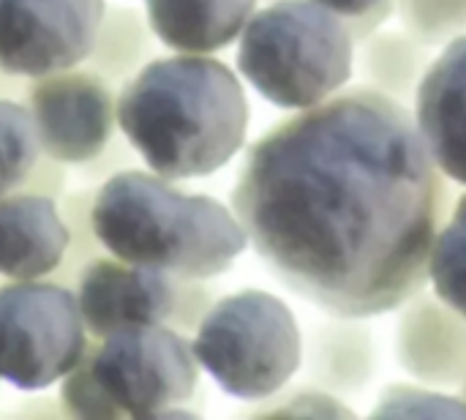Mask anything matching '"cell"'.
Here are the masks:
<instances>
[{
    "mask_svg": "<svg viewBox=\"0 0 466 420\" xmlns=\"http://www.w3.org/2000/svg\"><path fill=\"white\" fill-rule=\"evenodd\" d=\"M90 221L106 254L202 282L227 273L248 246L232 208L150 169L106 178L93 194Z\"/></svg>",
    "mask_w": 466,
    "mask_h": 420,
    "instance_id": "3957f363",
    "label": "cell"
},
{
    "mask_svg": "<svg viewBox=\"0 0 466 420\" xmlns=\"http://www.w3.org/2000/svg\"><path fill=\"white\" fill-rule=\"evenodd\" d=\"M191 347L199 369L240 402L279 394L303 364V333L292 309L265 290H238L213 301Z\"/></svg>",
    "mask_w": 466,
    "mask_h": 420,
    "instance_id": "5b68a950",
    "label": "cell"
},
{
    "mask_svg": "<svg viewBox=\"0 0 466 420\" xmlns=\"http://www.w3.org/2000/svg\"><path fill=\"white\" fill-rule=\"evenodd\" d=\"M117 128L150 172L208 178L227 167L248 131L240 77L210 55L147 60L115 98Z\"/></svg>",
    "mask_w": 466,
    "mask_h": 420,
    "instance_id": "7a4b0ae2",
    "label": "cell"
},
{
    "mask_svg": "<svg viewBox=\"0 0 466 420\" xmlns=\"http://www.w3.org/2000/svg\"><path fill=\"white\" fill-rule=\"evenodd\" d=\"M265 3H273V0H265Z\"/></svg>",
    "mask_w": 466,
    "mask_h": 420,
    "instance_id": "484cf974",
    "label": "cell"
},
{
    "mask_svg": "<svg viewBox=\"0 0 466 420\" xmlns=\"http://www.w3.org/2000/svg\"><path fill=\"white\" fill-rule=\"evenodd\" d=\"M153 30L147 16L142 19L134 8H106L96 46L85 60V68L104 79L128 74L145 55H153Z\"/></svg>",
    "mask_w": 466,
    "mask_h": 420,
    "instance_id": "e0dca14e",
    "label": "cell"
},
{
    "mask_svg": "<svg viewBox=\"0 0 466 420\" xmlns=\"http://www.w3.org/2000/svg\"><path fill=\"white\" fill-rule=\"evenodd\" d=\"M393 347L399 366L415 383L431 388L466 383V317L437 292L420 290L401 303Z\"/></svg>",
    "mask_w": 466,
    "mask_h": 420,
    "instance_id": "8fae6325",
    "label": "cell"
},
{
    "mask_svg": "<svg viewBox=\"0 0 466 420\" xmlns=\"http://www.w3.org/2000/svg\"><path fill=\"white\" fill-rule=\"evenodd\" d=\"M90 344L76 295L66 284L30 279L0 287V380L19 391L60 383Z\"/></svg>",
    "mask_w": 466,
    "mask_h": 420,
    "instance_id": "8992f818",
    "label": "cell"
},
{
    "mask_svg": "<svg viewBox=\"0 0 466 420\" xmlns=\"http://www.w3.org/2000/svg\"><path fill=\"white\" fill-rule=\"evenodd\" d=\"M115 93L90 68H66L35 77L27 85L41 150L57 164H90L109 145L117 128Z\"/></svg>",
    "mask_w": 466,
    "mask_h": 420,
    "instance_id": "30bf717a",
    "label": "cell"
},
{
    "mask_svg": "<svg viewBox=\"0 0 466 420\" xmlns=\"http://www.w3.org/2000/svg\"><path fill=\"white\" fill-rule=\"evenodd\" d=\"M371 418H466V399L431 385H388Z\"/></svg>",
    "mask_w": 466,
    "mask_h": 420,
    "instance_id": "44dd1931",
    "label": "cell"
},
{
    "mask_svg": "<svg viewBox=\"0 0 466 420\" xmlns=\"http://www.w3.org/2000/svg\"><path fill=\"white\" fill-rule=\"evenodd\" d=\"M358 74L363 85L396 98L415 101V93L431 66V46L418 41L412 33L380 27L369 38L355 44Z\"/></svg>",
    "mask_w": 466,
    "mask_h": 420,
    "instance_id": "2e32d148",
    "label": "cell"
},
{
    "mask_svg": "<svg viewBox=\"0 0 466 420\" xmlns=\"http://www.w3.org/2000/svg\"><path fill=\"white\" fill-rule=\"evenodd\" d=\"M93 347L96 344L90 342L82 361L60 380L63 410L74 418H123V413L115 407V402L106 396V391L101 388V383L93 374Z\"/></svg>",
    "mask_w": 466,
    "mask_h": 420,
    "instance_id": "603a6c76",
    "label": "cell"
},
{
    "mask_svg": "<svg viewBox=\"0 0 466 420\" xmlns=\"http://www.w3.org/2000/svg\"><path fill=\"white\" fill-rule=\"evenodd\" d=\"M229 208L287 290L369 320L426 290L451 189L415 112L355 85L251 142Z\"/></svg>",
    "mask_w": 466,
    "mask_h": 420,
    "instance_id": "6da1fadb",
    "label": "cell"
},
{
    "mask_svg": "<svg viewBox=\"0 0 466 420\" xmlns=\"http://www.w3.org/2000/svg\"><path fill=\"white\" fill-rule=\"evenodd\" d=\"M74 295L87 336L96 342L126 325H167L194 336L213 306V292L202 279L131 265L112 254L79 268Z\"/></svg>",
    "mask_w": 466,
    "mask_h": 420,
    "instance_id": "52a82bcc",
    "label": "cell"
},
{
    "mask_svg": "<svg viewBox=\"0 0 466 420\" xmlns=\"http://www.w3.org/2000/svg\"><path fill=\"white\" fill-rule=\"evenodd\" d=\"M238 71L270 104L309 109L350 85L355 38L341 16L314 0H273L246 22Z\"/></svg>",
    "mask_w": 466,
    "mask_h": 420,
    "instance_id": "277c9868",
    "label": "cell"
},
{
    "mask_svg": "<svg viewBox=\"0 0 466 420\" xmlns=\"http://www.w3.org/2000/svg\"><path fill=\"white\" fill-rule=\"evenodd\" d=\"M431 290L466 317V194L451 208L429 257Z\"/></svg>",
    "mask_w": 466,
    "mask_h": 420,
    "instance_id": "d6986e66",
    "label": "cell"
},
{
    "mask_svg": "<svg viewBox=\"0 0 466 420\" xmlns=\"http://www.w3.org/2000/svg\"><path fill=\"white\" fill-rule=\"evenodd\" d=\"M68 246L71 230L55 197L38 191L0 197V276L46 279L66 262Z\"/></svg>",
    "mask_w": 466,
    "mask_h": 420,
    "instance_id": "4fadbf2b",
    "label": "cell"
},
{
    "mask_svg": "<svg viewBox=\"0 0 466 420\" xmlns=\"http://www.w3.org/2000/svg\"><path fill=\"white\" fill-rule=\"evenodd\" d=\"M104 14V0H0V71L35 79L82 66Z\"/></svg>",
    "mask_w": 466,
    "mask_h": 420,
    "instance_id": "9c48e42d",
    "label": "cell"
},
{
    "mask_svg": "<svg viewBox=\"0 0 466 420\" xmlns=\"http://www.w3.org/2000/svg\"><path fill=\"white\" fill-rule=\"evenodd\" d=\"M303 377L336 396H355L369 388L377 372L374 333L360 317H336L311 328L303 342Z\"/></svg>",
    "mask_w": 466,
    "mask_h": 420,
    "instance_id": "5bb4252c",
    "label": "cell"
},
{
    "mask_svg": "<svg viewBox=\"0 0 466 420\" xmlns=\"http://www.w3.org/2000/svg\"><path fill=\"white\" fill-rule=\"evenodd\" d=\"M44 159L38 128L27 104L0 96V197L22 191Z\"/></svg>",
    "mask_w": 466,
    "mask_h": 420,
    "instance_id": "ac0fdd59",
    "label": "cell"
},
{
    "mask_svg": "<svg viewBox=\"0 0 466 420\" xmlns=\"http://www.w3.org/2000/svg\"><path fill=\"white\" fill-rule=\"evenodd\" d=\"M412 112L442 175L466 186V36L431 60Z\"/></svg>",
    "mask_w": 466,
    "mask_h": 420,
    "instance_id": "7c38bea8",
    "label": "cell"
},
{
    "mask_svg": "<svg viewBox=\"0 0 466 420\" xmlns=\"http://www.w3.org/2000/svg\"><path fill=\"white\" fill-rule=\"evenodd\" d=\"M344 19L355 44L385 27V22L396 14V0H314Z\"/></svg>",
    "mask_w": 466,
    "mask_h": 420,
    "instance_id": "cb8c5ba5",
    "label": "cell"
},
{
    "mask_svg": "<svg viewBox=\"0 0 466 420\" xmlns=\"http://www.w3.org/2000/svg\"><path fill=\"white\" fill-rule=\"evenodd\" d=\"M464 399H466V383H464Z\"/></svg>",
    "mask_w": 466,
    "mask_h": 420,
    "instance_id": "d4e9b609",
    "label": "cell"
},
{
    "mask_svg": "<svg viewBox=\"0 0 466 420\" xmlns=\"http://www.w3.org/2000/svg\"><path fill=\"white\" fill-rule=\"evenodd\" d=\"M251 418H352V410L341 402V396L317 388L311 383L295 385L292 391H279L259 402V407L248 410Z\"/></svg>",
    "mask_w": 466,
    "mask_h": 420,
    "instance_id": "7402d4cb",
    "label": "cell"
},
{
    "mask_svg": "<svg viewBox=\"0 0 466 420\" xmlns=\"http://www.w3.org/2000/svg\"><path fill=\"white\" fill-rule=\"evenodd\" d=\"M396 16L431 49L466 36V0H396Z\"/></svg>",
    "mask_w": 466,
    "mask_h": 420,
    "instance_id": "ffe728a7",
    "label": "cell"
},
{
    "mask_svg": "<svg viewBox=\"0 0 466 420\" xmlns=\"http://www.w3.org/2000/svg\"><path fill=\"white\" fill-rule=\"evenodd\" d=\"M259 0H145L153 36L172 52L213 55L240 38Z\"/></svg>",
    "mask_w": 466,
    "mask_h": 420,
    "instance_id": "9a60e30c",
    "label": "cell"
},
{
    "mask_svg": "<svg viewBox=\"0 0 466 420\" xmlns=\"http://www.w3.org/2000/svg\"><path fill=\"white\" fill-rule=\"evenodd\" d=\"M93 374L123 418H161L199 388L191 339L167 325H126L96 342Z\"/></svg>",
    "mask_w": 466,
    "mask_h": 420,
    "instance_id": "ba28073f",
    "label": "cell"
}]
</instances>
